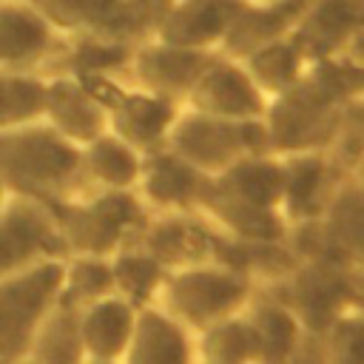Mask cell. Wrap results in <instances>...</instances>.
<instances>
[{"label":"cell","instance_id":"8fae6325","mask_svg":"<svg viewBox=\"0 0 364 364\" xmlns=\"http://www.w3.org/2000/svg\"><path fill=\"white\" fill-rule=\"evenodd\" d=\"M213 54L216 51L179 48L151 37L131 51L125 65V80L182 105L196 77L202 74V68L210 63Z\"/></svg>","mask_w":364,"mask_h":364},{"label":"cell","instance_id":"d6a6232c","mask_svg":"<svg viewBox=\"0 0 364 364\" xmlns=\"http://www.w3.org/2000/svg\"><path fill=\"white\" fill-rule=\"evenodd\" d=\"M20 364H31V361H20Z\"/></svg>","mask_w":364,"mask_h":364},{"label":"cell","instance_id":"4fadbf2b","mask_svg":"<svg viewBox=\"0 0 364 364\" xmlns=\"http://www.w3.org/2000/svg\"><path fill=\"white\" fill-rule=\"evenodd\" d=\"M247 0H171L156 40L193 51H222V43Z\"/></svg>","mask_w":364,"mask_h":364},{"label":"cell","instance_id":"83f0119b","mask_svg":"<svg viewBox=\"0 0 364 364\" xmlns=\"http://www.w3.org/2000/svg\"><path fill=\"white\" fill-rule=\"evenodd\" d=\"M355 176H358V191L364 193V154H361V159H358V168H355Z\"/></svg>","mask_w":364,"mask_h":364},{"label":"cell","instance_id":"f546056e","mask_svg":"<svg viewBox=\"0 0 364 364\" xmlns=\"http://www.w3.org/2000/svg\"><path fill=\"white\" fill-rule=\"evenodd\" d=\"M196 364H213V361H205V358H199V355H196Z\"/></svg>","mask_w":364,"mask_h":364},{"label":"cell","instance_id":"1f68e13d","mask_svg":"<svg viewBox=\"0 0 364 364\" xmlns=\"http://www.w3.org/2000/svg\"><path fill=\"white\" fill-rule=\"evenodd\" d=\"M82 364H102V361H82Z\"/></svg>","mask_w":364,"mask_h":364},{"label":"cell","instance_id":"6da1fadb","mask_svg":"<svg viewBox=\"0 0 364 364\" xmlns=\"http://www.w3.org/2000/svg\"><path fill=\"white\" fill-rule=\"evenodd\" d=\"M0 185L43 205L77 196L85 191L80 148L43 119L0 131Z\"/></svg>","mask_w":364,"mask_h":364},{"label":"cell","instance_id":"3957f363","mask_svg":"<svg viewBox=\"0 0 364 364\" xmlns=\"http://www.w3.org/2000/svg\"><path fill=\"white\" fill-rule=\"evenodd\" d=\"M48 208L65 256H114L139 236L151 216L136 191H82Z\"/></svg>","mask_w":364,"mask_h":364},{"label":"cell","instance_id":"ffe728a7","mask_svg":"<svg viewBox=\"0 0 364 364\" xmlns=\"http://www.w3.org/2000/svg\"><path fill=\"white\" fill-rule=\"evenodd\" d=\"M242 63L247 65V71L253 74L256 85L264 91L267 100H276V97L287 94L290 88H296L313 65L293 37L267 43V46L250 51L247 57H242Z\"/></svg>","mask_w":364,"mask_h":364},{"label":"cell","instance_id":"277c9868","mask_svg":"<svg viewBox=\"0 0 364 364\" xmlns=\"http://www.w3.org/2000/svg\"><path fill=\"white\" fill-rule=\"evenodd\" d=\"M165 145L173 154H179L188 165L202 171L205 176H219L247 156L273 151L264 119H253V122L219 119V117L191 111L185 105Z\"/></svg>","mask_w":364,"mask_h":364},{"label":"cell","instance_id":"7a4b0ae2","mask_svg":"<svg viewBox=\"0 0 364 364\" xmlns=\"http://www.w3.org/2000/svg\"><path fill=\"white\" fill-rule=\"evenodd\" d=\"M253 299V279L245 270L222 259H199L168 270L156 307L196 336L247 310Z\"/></svg>","mask_w":364,"mask_h":364},{"label":"cell","instance_id":"cb8c5ba5","mask_svg":"<svg viewBox=\"0 0 364 364\" xmlns=\"http://www.w3.org/2000/svg\"><path fill=\"white\" fill-rule=\"evenodd\" d=\"M43 97H46L43 74H20L0 68V131L40 119Z\"/></svg>","mask_w":364,"mask_h":364},{"label":"cell","instance_id":"5b68a950","mask_svg":"<svg viewBox=\"0 0 364 364\" xmlns=\"http://www.w3.org/2000/svg\"><path fill=\"white\" fill-rule=\"evenodd\" d=\"M63 259H46L0 279V364L28 358L40 324L63 296Z\"/></svg>","mask_w":364,"mask_h":364},{"label":"cell","instance_id":"7402d4cb","mask_svg":"<svg viewBox=\"0 0 364 364\" xmlns=\"http://www.w3.org/2000/svg\"><path fill=\"white\" fill-rule=\"evenodd\" d=\"M111 270H114V293L125 296L136 307H151L156 304V296L171 267L139 242H131L111 256Z\"/></svg>","mask_w":364,"mask_h":364},{"label":"cell","instance_id":"9a60e30c","mask_svg":"<svg viewBox=\"0 0 364 364\" xmlns=\"http://www.w3.org/2000/svg\"><path fill=\"white\" fill-rule=\"evenodd\" d=\"M139 310L142 307L131 304L119 293H108L80 307V338H82L85 361L117 364L134 338Z\"/></svg>","mask_w":364,"mask_h":364},{"label":"cell","instance_id":"4316f807","mask_svg":"<svg viewBox=\"0 0 364 364\" xmlns=\"http://www.w3.org/2000/svg\"><path fill=\"white\" fill-rule=\"evenodd\" d=\"M63 37H74L88 31L100 0H28Z\"/></svg>","mask_w":364,"mask_h":364},{"label":"cell","instance_id":"d4e9b609","mask_svg":"<svg viewBox=\"0 0 364 364\" xmlns=\"http://www.w3.org/2000/svg\"><path fill=\"white\" fill-rule=\"evenodd\" d=\"M114 293L111 256H65L63 259V299L85 307Z\"/></svg>","mask_w":364,"mask_h":364},{"label":"cell","instance_id":"52a82bcc","mask_svg":"<svg viewBox=\"0 0 364 364\" xmlns=\"http://www.w3.org/2000/svg\"><path fill=\"white\" fill-rule=\"evenodd\" d=\"M182 105L191 111L208 114V117H219V119L253 122V119L267 117L270 100L256 85L253 74L247 71L242 60L216 51L210 63L202 68V74L196 77Z\"/></svg>","mask_w":364,"mask_h":364},{"label":"cell","instance_id":"30bf717a","mask_svg":"<svg viewBox=\"0 0 364 364\" xmlns=\"http://www.w3.org/2000/svg\"><path fill=\"white\" fill-rule=\"evenodd\" d=\"M60 136L82 148L85 142L97 139L108 131V108L97 88L77 74H48L46 77V97H43V117Z\"/></svg>","mask_w":364,"mask_h":364},{"label":"cell","instance_id":"2e32d148","mask_svg":"<svg viewBox=\"0 0 364 364\" xmlns=\"http://www.w3.org/2000/svg\"><path fill=\"white\" fill-rule=\"evenodd\" d=\"M117 364H196V336L162 307H142L134 338Z\"/></svg>","mask_w":364,"mask_h":364},{"label":"cell","instance_id":"44dd1931","mask_svg":"<svg viewBox=\"0 0 364 364\" xmlns=\"http://www.w3.org/2000/svg\"><path fill=\"white\" fill-rule=\"evenodd\" d=\"M196 355L213 364H259L262 341H259V330L250 310H242L196 333Z\"/></svg>","mask_w":364,"mask_h":364},{"label":"cell","instance_id":"603a6c76","mask_svg":"<svg viewBox=\"0 0 364 364\" xmlns=\"http://www.w3.org/2000/svg\"><path fill=\"white\" fill-rule=\"evenodd\" d=\"M26 361H31V364H82L85 361L77 304H71L60 296L54 310L40 324Z\"/></svg>","mask_w":364,"mask_h":364},{"label":"cell","instance_id":"f1b7e54d","mask_svg":"<svg viewBox=\"0 0 364 364\" xmlns=\"http://www.w3.org/2000/svg\"><path fill=\"white\" fill-rule=\"evenodd\" d=\"M6 202H9V191L0 185V210H3V205H6Z\"/></svg>","mask_w":364,"mask_h":364},{"label":"cell","instance_id":"9c48e42d","mask_svg":"<svg viewBox=\"0 0 364 364\" xmlns=\"http://www.w3.org/2000/svg\"><path fill=\"white\" fill-rule=\"evenodd\" d=\"M65 40L28 0H0V68L43 74L65 48Z\"/></svg>","mask_w":364,"mask_h":364},{"label":"cell","instance_id":"5bb4252c","mask_svg":"<svg viewBox=\"0 0 364 364\" xmlns=\"http://www.w3.org/2000/svg\"><path fill=\"white\" fill-rule=\"evenodd\" d=\"M358 34H364V0H313L290 37L310 63H318L341 54Z\"/></svg>","mask_w":364,"mask_h":364},{"label":"cell","instance_id":"8992f818","mask_svg":"<svg viewBox=\"0 0 364 364\" xmlns=\"http://www.w3.org/2000/svg\"><path fill=\"white\" fill-rule=\"evenodd\" d=\"M125 74L111 77H85L108 108V131L134 145L142 154H151L168 142V134L182 111L179 102L145 91L128 80Z\"/></svg>","mask_w":364,"mask_h":364},{"label":"cell","instance_id":"484cf974","mask_svg":"<svg viewBox=\"0 0 364 364\" xmlns=\"http://www.w3.org/2000/svg\"><path fill=\"white\" fill-rule=\"evenodd\" d=\"M318 364H364V304H347L327 321Z\"/></svg>","mask_w":364,"mask_h":364},{"label":"cell","instance_id":"4dcf8cb0","mask_svg":"<svg viewBox=\"0 0 364 364\" xmlns=\"http://www.w3.org/2000/svg\"><path fill=\"white\" fill-rule=\"evenodd\" d=\"M247 3H270V0H247Z\"/></svg>","mask_w":364,"mask_h":364},{"label":"cell","instance_id":"7c38bea8","mask_svg":"<svg viewBox=\"0 0 364 364\" xmlns=\"http://www.w3.org/2000/svg\"><path fill=\"white\" fill-rule=\"evenodd\" d=\"M210 176L188 165L168 145L145 154L136 196L151 213H199Z\"/></svg>","mask_w":364,"mask_h":364},{"label":"cell","instance_id":"e0dca14e","mask_svg":"<svg viewBox=\"0 0 364 364\" xmlns=\"http://www.w3.org/2000/svg\"><path fill=\"white\" fill-rule=\"evenodd\" d=\"M313 0H270V3H245L239 11L236 23L230 26L222 54L228 57H247L250 51L276 43L282 37H290L304 11L310 9Z\"/></svg>","mask_w":364,"mask_h":364},{"label":"cell","instance_id":"ba28073f","mask_svg":"<svg viewBox=\"0 0 364 364\" xmlns=\"http://www.w3.org/2000/svg\"><path fill=\"white\" fill-rule=\"evenodd\" d=\"M60 256L65 253L51 208L9 196L0 210V279Z\"/></svg>","mask_w":364,"mask_h":364},{"label":"cell","instance_id":"d6986e66","mask_svg":"<svg viewBox=\"0 0 364 364\" xmlns=\"http://www.w3.org/2000/svg\"><path fill=\"white\" fill-rule=\"evenodd\" d=\"M284 168V196L282 208L287 222L296 216H310L327 208L336 196L330 193V165L318 151L279 154Z\"/></svg>","mask_w":364,"mask_h":364},{"label":"cell","instance_id":"ac0fdd59","mask_svg":"<svg viewBox=\"0 0 364 364\" xmlns=\"http://www.w3.org/2000/svg\"><path fill=\"white\" fill-rule=\"evenodd\" d=\"M145 154L105 131L80 148L85 191H136Z\"/></svg>","mask_w":364,"mask_h":364}]
</instances>
